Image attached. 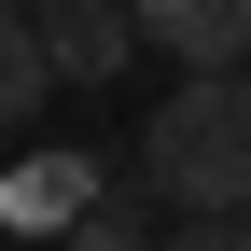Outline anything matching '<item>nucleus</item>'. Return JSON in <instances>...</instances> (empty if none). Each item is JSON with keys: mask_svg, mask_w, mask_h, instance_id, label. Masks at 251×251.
I'll use <instances>...</instances> for the list:
<instances>
[{"mask_svg": "<svg viewBox=\"0 0 251 251\" xmlns=\"http://www.w3.org/2000/svg\"><path fill=\"white\" fill-rule=\"evenodd\" d=\"M140 168L181 224H237L251 209V70H181L168 112L140 126Z\"/></svg>", "mask_w": 251, "mask_h": 251, "instance_id": "1", "label": "nucleus"}, {"mask_svg": "<svg viewBox=\"0 0 251 251\" xmlns=\"http://www.w3.org/2000/svg\"><path fill=\"white\" fill-rule=\"evenodd\" d=\"M126 28L168 70H251V0H126Z\"/></svg>", "mask_w": 251, "mask_h": 251, "instance_id": "2", "label": "nucleus"}, {"mask_svg": "<svg viewBox=\"0 0 251 251\" xmlns=\"http://www.w3.org/2000/svg\"><path fill=\"white\" fill-rule=\"evenodd\" d=\"M98 196H112L98 153H28V168H0V224H14V237H70Z\"/></svg>", "mask_w": 251, "mask_h": 251, "instance_id": "3", "label": "nucleus"}, {"mask_svg": "<svg viewBox=\"0 0 251 251\" xmlns=\"http://www.w3.org/2000/svg\"><path fill=\"white\" fill-rule=\"evenodd\" d=\"M42 70L56 84H126V56H140V28H126V0H42Z\"/></svg>", "mask_w": 251, "mask_h": 251, "instance_id": "4", "label": "nucleus"}, {"mask_svg": "<svg viewBox=\"0 0 251 251\" xmlns=\"http://www.w3.org/2000/svg\"><path fill=\"white\" fill-rule=\"evenodd\" d=\"M42 28H28V14H0V126H28V112H42Z\"/></svg>", "mask_w": 251, "mask_h": 251, "instance_id": "5", "label": "nucleus"}, {"mask_svg": "<svg viewBox=\"0 0 251 251\" xmlns=\"http://www.w3.org/2000/svg\"><path fill=\"white\" fill-rule=\"evenodd\" d=\"M56 251H153V237H140V209H126V196H98V209H84Z\"/></svg>", "mask_w": 251, "mask_h": 251, "instance_id": "6", "label": "nucleus"}, {"mask_svg": "<svg viewBox=\"0 0 251 251\" xmlns=\"http://www.w3.org/2000/svg\"><path fill=\"white\" fill-rule=\"evenodd\" d=\"M168 251H251V209H237V224H181Z\"/></svg>", "mask_w": 251, "mask_h": 251, "instance_id": "7", "label": "nucleus"}, {"mask_svg": "<svg viewBox=\"0 0 251 251\" xmlns=\"http://www.w3.org/2000/svg\"><path fill=\"white\" fill-rule=\"evenodd\" d=\"M0 14H42V0H0Z\"/></svg>", "mask_w": 251, "mask_h": 251, "instance_id": "8", "label": "nucleus"}]
</instances>
